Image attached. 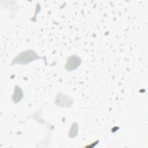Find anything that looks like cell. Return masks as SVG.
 I'll list each match as a JSON object with an SVG mask.
<instances>
[{"label":"cell","instance_id":"6da1fadb","mask_svg":"<svg viewBox=\"0 0 148 148\" xmlns=\"http://www.w3.org/2000/svg\"><path fill=\"white\" fill-rule=\"evenodd\" d=\"M80 64V60L76 56H72L70 57L68 62L66 63V68L69 70L70 69H75Z\"/></svg>","mask_w":148,"mask_h":148}]
</instances>
